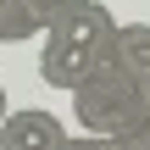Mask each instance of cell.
Wrapping results in <instances>:
<instances>
[{
  "mask_svg": "<svg viewBox=\"0 0 150 150\" xmlns=\"http://www.w3.org/2000/svg\"><path fill=\"white\" fill-rule=\"evenodd\" d=\"M117 17L100 6V0H89L83 11H72L61 28H50L45 33V56H39V78L50 83V89H61V95H72V89H83L100 67H106V56H111V39H117Z\"/></svg>",
  "mask_w": 150,
  "mask_h": 150,
  "instance_id": "obj_1",
  "label": "cell"
},
{
  "mask_svg": "<svg viewBox=\"0 0 150 150\" xmlns=\"http://www.w3.org/2000/svg\"><path fill=\"white\" fill-rule=\"evenodd\" d=\"M72 100V117L83 134H100V139H139L150 122V100H145V83L128 78L122 67H100L83 89L67 95Z\"/></svg>",
  "mask_w": 150,
  "mask_h": 150,
  "instance_id": "obj_2",
  "label": "cell"
},
{
  "mask_svg": "<svg viewBox=\"0 0 150 150\" xmlns=\"http://www.w3.org/2000/svg\"><path fill=\"white\" fill-rule=\"evenodd\" d=\"M67 128L56 111L45 106H28V111H11L6 128H0V150H67Z\"/></svg>",
  "mask_w": 150,
  "mask_h": 150,
  "instance_id": "obj_3",
  "label": "cell"
},
{
  "mask_svg": "<svg viewBox=\"0 0 150 150\" xmlns=\"http://www.w3.org/2000/svg\"><path fill=\"white\" fill-rule=\"evenodd\" d=\"M106 61L145 83V78H150V22H122L117 39H111V56H106Z\"/></svg>",
  "mask_w": 150,
  "mask_h": 150,
  "instance_id": "obj_4",
  "label": "cell"
},
{
  "mask_svg": "<svg viewBox=\"0 0 150 150\" xmlns=\"http://www.w3.org/2000/svg\"><path fill=\"white\" fill-rule=\"evenodd\" d=\"M67 150H134L128 139H100V134H72Z\"/></svg>",
  "mask_w": 150,
  "mask_h": 150,
  "instance_id": "obj_5",
  "label": "cell"
},
{
  "mask_svg": "<svg viewBox=\"0 0 150 150\" xmlns=\"http://www.w3.org/2000/svg\"><path fill=\"white\" fill-rule=\"evenodd\" d=\"M128 145H134V150H150V122H145V134H139V139H128Z\"/></svg>",
  "mask_w": 150,
  "mask_h": 150,
  "instance_id": "obj_6",
  "label": "cell"
},
{
  "mask_svg": "<svg viewBox=\"0 0 150 150\" xmlns=\"http://www.w3.org/2000/svg\"><path fill=\"white\" fill-rule=\"evenodd\" d=\"M145 100H150V78H145Z\"/></svg>",
  "mask_w": 150,
  "mask_h": 150,
  "instance_id": "obj_7",
  "label": "cell"
},
{
  "mask_svg": "<svg viewBox=\"0 0 150 150\" xmlns=\"http://www.w3.org/2000/svg\"><path fill=\"white\" fill-rule=\"evenodd\" d=\"M0 89H6V83H0Z\"/></svg>",
  "mask_w": 150,
  "mask_h": 150,
  "instance_id": "obj_8",
  "label": "cell"
}]
</instances>
